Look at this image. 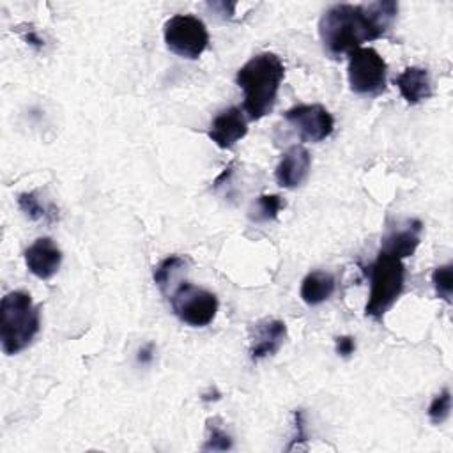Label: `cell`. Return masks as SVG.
Segmentation results:
<instances>
[{"mask_svg": "<svg viewBox=\"0 0 453 453\" xmlns=\"http://www.w3.org/2000/svg\"><path fill=\"white\" fill-rule=\"evenodd\" d=\"M23 37H25V41H27L28 44H32V46H35V48H41V46L44 44V41H42L34 30H28Z\"/></svg>", "mask_w": 453, "mask_h": 453, "instance_id": "25", "label": "cell"}, {"mask_svg": "<svg viewBox=\"0 0 453 453\" xmlns=\"http://www.w3.org/2000/svg\"><path fill=\"white\" fill-rule=\"evenodd\" d=\"M234 441L226 432L219 418H209L205 421V441L202 444L203 451H226L232 449Z\"/></svg>", "mask_w": 453, "mask_h": 453, "instance_id": "17", "label": "cell"}, {"mask_svg": "<svg viewBox=\"0 0 453 453\" xmlns=\"http://www.w3.org/2000/svg\"><path fill=\"white\" fill-rule=\"evenodd\" d=\"M308 435H306V425H304V412L303 409H296L294 411V435L290 444L287 446L288 451L301 448V442H306Z\"/></svg>", "mask_w": 453, "mask_h": 453, "instance_id": "22", "label": "cell"}, {"mask_svg": "<svg viewBox=\"0 0 453 453\" xmlns=\"http://www.w3.org/2000/svg\"><path fill=\"white\" fill-rule=\"evenodd\" d=\"M334 349H336V354L340 357H350L356 350V342L352 336L349 334H343V336H336L334 340Z\"/></svg>", "mask_w": 453, "mask_h": 453, "instance_id": "23", "label": "cell"}, {"mask_svg": "<svg viewBox=\"0 0 453 453\" xmlns=\"http://www.w3.org/2000/svg\"><path fill=\"white\" fill-rule=\"evenodd\" d=\"M166 48L188 60H196L209 46L205 23L193 14H175L163 25Z\"/></svg>", "mask_w": 453, "mask_h": 453, "instance_id": "6", "label": "cell"}, {"mask_svg": "<svg viewBox=\"0 0 453 453\" xmlns=\"http://www.w3.org/2000/svg\"><path fill=\"white\" fill-rule=\"evenodd\" d=\"M287 338V326L280 319H260L250 327V357L260 361L274 356Z\"/></svg>", "mask_w": 453, "mask_h": 453, "instance_id": "10", "label": "cell"}, {"mask_svg": "<svg viewBox=\"0 0 453 453\" xmlns=\"http://www.w3.org/2000/svg\"><path fill=\"white\" fill-rule=\"evenodd\" d=\"M136 359H138V363H142V365H147V363H150V361L154 359V345H152V343H147V345H143V347L138 350V356H136Z\"/></svg>", "mask_w": 453, "mask_h": 453, "instance_id": "24", "label": "cell"}, {"mask_svg": "<svg viewBox=\"0 0 453 453\" xmlns=\"http://www.w3.org/2000/svg\"><path fill=\"white\" fill-rule=\"evenodd\" d=\"M405 285V265L400 258L379 251L370 267V294L365 306V315L373 320L391 310L396 299L402 296Z\"/></svg>", "mask_w": 453, "mask_h": 453, "instance_id": "4", "label": "cell"}, {"mask_svg": "<svg viewBox=\"0 0 453 453\" xmlns=\"http://www.w3.org/2000/svg\"><path fill=\"white\" fill-rule=\"evenodd\" d=\"M283 78L285 65L271 51L258 53L239 67L235 81L244 92L242 110L250 120H260L273 111Z\"/></svg>", "mask_w": 453, "mask_h": 453, "instance_id": "2", "label": "cell"}, {"mask_svg": "<svg viewBox=\"0 0 453 453\" xmlns=\"http://www.w3.org/2000/svg\"><path fill=\"white\" fill-rule=\"evenodd\" d=\"M27 269L39 280H50L62 264V251L51 237H39L25 250Z\"/></svg>", "mask_w": 453, "mask_h": 453, "instance_id": "12", "label": "cell"}, {"mask_svg": "<svg viewBox=\"0 0 453 453\" xmlns=\"http://www.w3.org/2000/svg\"><path fill=\"white\" fill-rule=\"evenodd\" d=\"M432 285L437 294V297L444 299L448 304H451V294H453V265L444 264L432 271Z\"/></svg>", "mask_w": 453, "mask_h": 453, "instance_id": "20", "label": "cell"}, {"mask_svg": "<svg viewBox=\"0 0 453 453\" xmlns=\"http://www.w3.org/2000/svg\"><path fill=\"white\" fill-rule=\"evenodd\" d=\"M347 55V78L352 92L361 96H379L386 92L388 64L377 50L359 46Z\"/></svg>", "mask_w": 453, "mask_h": 453, "instance_id": "5", "label": "cell"}, {"mask_svg": "<svg viewBox=\"0 0 453 453\" xmlns=\"http://www.w3.org/2000/svg\"><path fill=\"white\" fill-rule=\"evenodd\" d=\"M334 288H336L334 276L327 271L317 269V271L308 273L303 278L299 296L308 306H317V304H322L324 301H327L333 296Z\"/></svg>", "mask_w": 453, "mask_h": 453, "instance_id": "15", "label": "cell"}, {"mask_svg": "<svg viewBox=\"0 0 453 453\" xmlns=\"http://www.w3.org/2000/svg\"><path fill=\"white\" fill-rule=\"evenodd\" d=\"M310 168H311L310 150L303 145H290L283 152L274 170V177L281 188L294 189V188H299L308 179Z\"/></svg>", "mask_w": 453, "mask_h": 453, "instance_id": "13", "label": "cell"}, {"mask_svg": "<svg viewBox=\"0 0 453 453\" xmlns=\"http://www.w3.org/2000/svg\"><path fill=\"white\" fill-rule=\"evenodd\" d=\"M423 232V223L416 218L396 221V225L388 226L380 239V251L400 260L412 257L419 246Z\"/></svg>", "mask_w": 453, "mask_h": 453, "instance_id": "9", "label": "cell"}, {"mask_svg": "<svg viewBox=\"0 0 453 453\" xmlns=\"http://www.w3.org/2000/svg\"><path fill=\"white\" fill-rule=\"evenodd\" d=\"M188 264V258L182 255H168L165 257L152 271V280L154 283L165 292L166 287L170 285L172 278L175 276V273H179L184 265Z\"/></svg>", "mask_w": 453, "mask_h": 453, "instance_id": "19", "label": "cell"}, {"mask_svg": "<svg viewBox=\"0 0 453 453\" xmlns=\"http://www.w3.org/2000/svg\"><path fill=\"white\" fill-rule=\"evenodd\" d=\"M396 14L398 4L393 0L331 5L319 21L322 46L333 58L350 53L363 42L384 37L393 27Z\"/></svg>", "mask_w": 453, "mask_h": 453, "instance_id": "1", "label": "cell"}, {"mask_svg": "<svg viewBox=\"0 0 453 453\" xmlns=\"http://www.w3.org/2000/svg\"><path fill=\"white\" fill-rule=\"evenodd\" d=\"M395 85L398 87L402 97L409 104H418L421 101H426L432 96L430 73H428V69L419 67V65L405 67L395 78Z\"/></svg>", "mask_w": 453, "mask_h": 453, "instance_id": "14", "label": "cell"}, {"mask_svg": "<svg viewBox=\"0 0 453 453\" xmlns=\"http://www.w3.org/2000/svg\"><path fill=\"white\" fill-rule=\"evenodd\" d=\"M232 172H234V163H230V165L223 170V173L214 180V188H219V186H221V182L232 175Z\"/></svg>", "mask_w": 453, "mask_h": 453, "instance_id": "26", "label": "cell"}, {"mask_svg": "<svg viewBox=\"0 0 453 453\" xmlns=\"http://www.w3.org/2000/svg\"><path fill=\"white\" fill-rule=\"evenodd\" d=\"M283 207H285V202L280 195H260L251 209L250 218L257 223L274 221Z\"/></svg>", "mask_w": 453, "mask_h": 453, "instance_id": "18", "label": "cell"}, {"mask_svg": "<svg viewBox=\"0 0 453 453\" xmlns=\"http://www.w3.org/2000/svg\"><path fill=\"white\" fill-rule=\"evenodd\" d=\"M170 304L175 317L191 327L209 326L219 308L214 292L196 287L189 281H182L175 287L170 296Z\"/></svg>", "mask_w": 453, "mask_h": 453, "instance_id": "7", "label": "cell"}, {"mask_svg": "<svg viewBox=\"0 0 453 453\" xmlns=\"http://www.w3.org/2000/svg\"><path fill=\"white\" fill-rule=\"evenodd\" d=\"M18 207L32 221L53 223L58 219V209L53 203L42 202L37 191H25L18 195Z\"/></svg>", "mask_w": 453, "mask_h": 453, "instance_id": "16", "label": "cell"}, {"mask_svg": "<svg viewBox=\"0 0 453 453\" xmlns=\"http://www.w3.org/2000/svg\"><path fill=\"white\" fill-rule=\"evenodd\" d=\"M41 329V311L25 290H12L0 303V345L14 356L27 349Z\"/></svg>", "mask_w": 453, "mask_h": 453, "instance_id": "3", "label": "cell"}, {"mask_svg": "<svg viewBox=\"0 0 453 453\" xmlns=\"http://www.w3.org/2000/svg\"><path fill=\"white\" fill-rule=\"evenodd\" d=\"M248 133V122L241 108L230 106L221 110L211 122L207 136L219 149H232Z\"/></svg>", "mask_w": 453, "mask_h": 453, "instance_id": "11", "label": "cell"}, {"mask_svg": "<svg viewBox=\"0 0 453 453\" xmlns=\"http://www.w3.org/2000/svg\"><path fill=\"white\" fill-rule=\"evenodd\" d=\"M451 412V391L448 388H444L441 393H437L428 409H426V416L434 425H441L449 418Z\"/></svg>", "mask_w": 453, "mask_h": 453, "instance_id": "21", "label": "cell"}, {"mask_svg": "<svg viewBox=\"0 0 453 453\" xmlns=\"http://www.w3.org/2000/svg\"><path fill=\"white\" fill-rule=\"evenodd\" d=\"M301 142H322L333 134L334 119L322 104H297L283 113Z\"/></svg>", "mask_w": 453, "mask_h": 453, "instance_id": "8", "label": "cell"}]
</instances>
